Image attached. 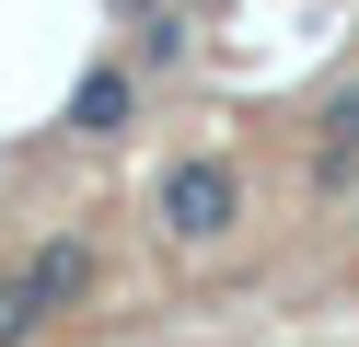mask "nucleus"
<instances>
[{
    "mask_svg": "<svg viewBox=\"0 0 359 347\" xmlns=\"http://www.w3.org/2000/svg\"><path fill=\"white\" fill-rule=\"evenodd\" d=\"M232 208H243L232 162H174V174H163V231H174V243H220Z\"/></svg>",
    "mask_w": 359,
    "mask_h": 347,
    "instance_id": "obj_1",
    "label": "nucleus"
},
{
    "mask_svg": "<svg viewBox=\"0 0 359 347\" xmlns=\"http://www.w3.org/2000/svg\"><path fill=\"white\" fill-rule=\"evenodd\" d=\"M348 162H359V93H336L325 104V185L348 174Z\"/></svg>",
    "mask_w": 359,
    "mask_h": 347,
    "instance_id": "obj_2",
    "label": "nucleus"
},
{
    "mask_svg": "<svg viewBox=\"0 0 359 347\" xmlns=\"http://www.w3.org/2000/svg\"><path fill=\"white\" fill-rule=\"evenodd\" d=\"M128 116V69H93V81H81V128H116Z\"/></svg>",
    "mask_w": 359,
    "mask_h": 347,
    "instance_id": "obj_3",
    "label": "nucleus"
},
{
    "mask_svg": "<svg viewBox=\"0 0 359 347\" xmlns=\"http://www.w3.org/2000/svg\"><path fill=\"white\" fill-rule=\"evenodd\" d=\"M24 324H35V290H24V278H0V347L24 336Z\"/></svg>",
    "mask_w": 359,
    "mask_h": 347,
    "instance_id": "obj_4",
    "label": "nucleus"
}]
</instances>
